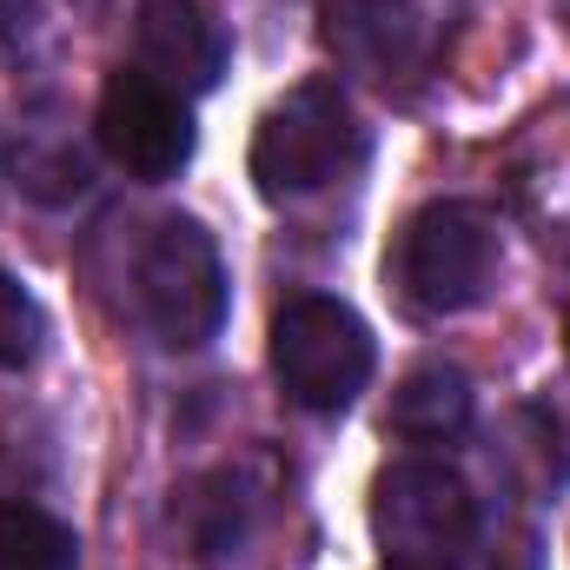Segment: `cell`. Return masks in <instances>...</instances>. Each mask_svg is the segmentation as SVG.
Segmentation results:
<instances>
[{"instance_id":"cell-12","label":"cell","mask_w":570,"mask_h":570,"mask_svg":"<svg viewBox=\"0 0 570 570\" xmlns=\"http://www.w3.org/2000/svg\"><path fill=\"white\" fill-rule=\"evenodd\" d=\"M47 345V312L13 273H0V372H27Z\"/></svg>"},{"instance_id":"cell-1","label":"cell","mask_w":570,"mask_h":570,"mask_svg":"<svg viewBox=\"0 0 570 570\" xmlns=\"http://www.w3.org/2000/svg\"><path fill=\"white\" fill-rule=\"evenodd\" d=\"M358 159H365V127H358L352 100L338 94V80H305L266 107L246 166L266 199H305V193L345 179Z\"/></svg>"},{"instance_id":"cell-13","label":"cell","mask_w":570,"mask_h":570,"mask_svg":"<svg viewBox=\"0 0 570 570\" xmlns=\"http://www.w3.org/2000/svg\"><path fill=\"white\" fill-rule=\"evenodd\" d=\"M40 40V0H0V67H20Z\"/></svg>"},{"instance_id":"cell-6","label":"cell","mask_w":570,"mask_h":570,"mask_svg":"<svg viewBox=\"0 0 570 570\" xmlns=\"http://www.w3.org/2000/svg\"><path fill=\"white\" fill-rule=\"evenodd\" d=\"M94 140L100 153L134 173L146 186L173 179L186 159H193V114L173 87L146 80L140 67H120L107 87H100V114H94Z\"/></svg>"},{"instance_id":"cell-4","label":"cell","mask_w":570,"mask_h":570,"mask_svg":"<svg viewBox=\"0 0 570 570\" xmlns=\"http://www.w3.org/2000/svg\"><path fill=\"white\" fill-rule=\"evenodd\" d=\"M498 279V233L478 206H425L405 233H399V259H392V285L405 292L412 312L425 318H451L471 312Z\"/></svg>"},{"instance_id":"cell-2","label":"cell","mask_w":570,"mask_h":570,"mask_svg":"<svg viewBox=\"0 0 570 570\" xmlns=\"http://www.w3.org/2000/svg\"><path fill=\"white\" fill-rule=\"evenodd\" d=\"M372 538L392 570H458L478 538V504L458 471L405 458L372 484Z\"/></svg>"},{"instance_id":"cell-5","label":"cell","mask_w":570,"mask_h":570,"mask_svg":"<svg viewBox=\"0 0 570 570\" xmlns=\"http://www.w3.org/2000/svg\"><path fill=\"white\" fill-rule=\"evenodd\" d=\"M140 312L159 345L193 352L226 325V266L199 219H159L140 253Z\"/></svg>"},{"instance_id":"cell-11","label":"cell","mask_w":570,"mask_h":570,"mask_svg":"<svg viewBox=\"0 0 570 570\" xmlns=\"http://www.w3.org/2000/svg\"><path fill=\"white\" fill-rule=\"evenodd\" d=\"M13 179L40 206H67L87 193V153L73 140H20L13 146Z\"/></svg>"},{"instance_id":"cell-15","label":"cell","mask_w":570,"mask_h":570,"mask_svg":"<svg viewBox=\"0 0 570 570\" xmlns=\"http://www.w3.org/2000/svg\"><path fill=\"white\" fill-rule=\"evenodd\" d=\"M564 352H570V318H564Z\"/></svg>"},{"instance_id":"cell-7","label":"cell","mask_w":570,"mask_h":570,"mask_svg":"<svg viewBox=\"0 0 570 570\" xmlns=\"http://www.w3.org/2000/svg\"><path fill=\"white\" fill-rule=\"evenodd\" d=\"M325 53L358 80H412L425 67V13L412 0H325Z\"/></svg>"},{"instance_id":"cell-8","label":"cell","mask_w":570,"mask_h":570,"mask_svg":"<svg viewBox=\"0 0 570 570\" xmlns=\"http://www.w3.org/2000/svg\"><path fill=\"white\" fill-rule=\"evenodd\" d=\"M134 47H140L146 80L173 87L179 100L213 94L226 73V27L206 13V0H146Z\"/></svg>"},{"instance_id":"cell-3","label":"cell","mask_w":570,"mask_h":570,"mask_svg":"<svg viewBox=\"0 0 570 570\" xmlns=\"http://www.w3.org/2000/svg\"><path fill=\"white\" fill-rule=\"evenodd\" d=\"M379 352H372V332L352 305L325 298V292H305L279 305L273 318V379L298 412H345L365 379H372Z\"/></svg>"},{"instance_id":"cell-10","label":"cell","mask_w":570,"mask_h":570,"mask_svg":"<svg viewBox=\"0 0 570 570\" xmlns=\"http://www.w3.org/2000/svg\"><path fill=\"white\" fill-rule=\"evenodd\" d=\"M0 570H80V538L33 504H0Z\"/></svg>"},{"instance_id":"cell-14","label":"cell","mask_w":570,"mask_h":570,"mask_svg":"<svg viewBox=\"0 0 570 570\" xmlns=\"http://www.w3.org/2000/svg\"><path fill=\"white\" fill-rule=\"evenodd\" d=\"M73 7H80V13H100V7H114V0H73Z\"/></svg>"},{"instance_id":"cell-9","label":"cell","mask_w":570,"mask_h":570,"mask_svg":"<svg viewBox=\"0 0 570 570\" xmlns=\"http://www.w3.org/2000/svg\"><path fill=\"white\" fill-rule=\"evenodd\" d=\"M385 425L412 444H444L471 425V379L458 365H419L405 372V385L392 392V419Z\"/></svg>"}]
</instances>
